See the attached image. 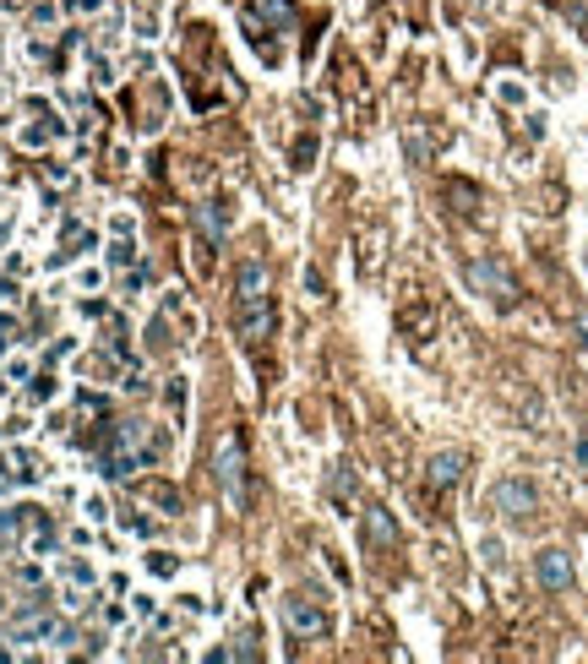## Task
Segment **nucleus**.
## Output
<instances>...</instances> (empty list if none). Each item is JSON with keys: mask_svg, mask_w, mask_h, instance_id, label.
I'll return each instance as SVG.
<instances>
[{"mask_svg": "<svg viewBox=\"0 0 588 664\" xmlns=\"http://www.w3.org/2000/svg\"><path fill=\"white\" fill-rule=\"evenodd\" d=\"M213 480H218L224 501H229L234 512H245V501H251V490H245V447H240V436H234V430H224V436H218V452H213Z\"/></svg>", "mask_w": 588, "mask_h": 664, "instance_id": "obj_1", "label": "nucleus"}, {"mask_svg": "<svg viewBox=\"0 0 588 664\" xmlns=\"http://www.w3.org/2000/svg\"><path fill=\"white\" fill-rule=\"evenodd\" d=\"M464 284H469L474 294H485L490 305H512V300H517V278L501 268L496 256H474L469 268H464Z\"/></svg>", "mask_w": 588, "mask_h": 664, "instance_id": "obj_2", "label": "nucleus"}, {"mask_svg": "<svg viewBox=\"0 0 588 664\" xmlns=\"http://www.w3.org/2000/svg\"><path fill=\"white\" fill-rule=\"evenodd\" d=\"M234 332L240 344H268L273 338V294H251V300H234Z\"/></svg>", "mask_w": 588, "mask_h": 664, "instance_id": "obj_3", "label": "nucleus"}, {"mask_svg": "<svg viewBox=\"0 0 588 664\" xmlns=\"http://www.w3.org/2000/svg\"><path fill=\"white\" fill-rule=\"evenodd\" d=\"M284 626L294 637H327V632H333V616H327L316 600H305V593H289V600H284Z\"/></svg>", "mask_w": 588, "mask_h": 664, "instance_id": "obj_4", "label": "nucleus"}, {"mask_svg": "<svg viewBox=\"0 0 588 664\" xmlns=\"http://www.w3.org/2000/svg\"><path fill=\"white\" fill-rule=\"evenodd\" d=\"M496 512L512 517V523H529V517L540 512V490H534L529 480H501V485H496Z\"/></svg>", "mask_w": 588, "mask_h": 664, "instance_id": "obj_5", "label": "nucleus"}, {"mask_svg": "<svg viewBox=\"0 0 588 664\" xmlns=\"http://www.w3.org/2000/svg\"><path fill=\"white\" fill-rule=\"evenodd\" d=\"M534 577H540L545 593H567V588H572V556L556 550V545L540 550V556H534Z\"/></svg>", "mask_w": 588, "mask_h": 664, "instance_id": "obj_6", "label": "nucleus"}, {"mask_svg": "<svg viewBox=\"0 0 588 664\" xmlns=\"http://www.w3.org/2000/svg\"><path fill=\"white\" fill-rule=\"evenodd\" d=\"M457 480H464V452H436L425 463V485L430 490H452Z\"/></svg>", "mask_w": 588, "mask_h": 664, "instance_id": "obj_7", "label": "nucleus"}, {"mask_svg": "<svg viewBox=\"0 0 588 664\" xmlns=\"http://www.w3.org/2000/svg\"><path fill=\"white\" fill-rule=\"evenodd\" d=\"M251 294H268V261H240V273H234V300H251Z\"/></svg>", "mask_w": 588, "mask_h": 664, "instance_id": "obj_8", "label": "nucleus"}, {"mask_svg": "<svg viewBox=\"0 0 588 664\" xmlns=\"http://www.w3.org/2000/svg\"><path fill=\"white\" fill-rule=\"evenodd\" d=\"M365 534H371L381 550H398V523H392L387 507H371V512H365Z\"/></svg>", "mask_w": 588, "mask_h": 664, "instance_id": "obj_9", "label": "nucleus"}, {"mask_svg": "<svg viewBox=\"0 0 588 664\" xmlns=\"http://www.w3.org/2000/svg\"><path fill=\"white\" fill-rule=\"evenodd\" d=\"M251 12H256V17H268L278 33L294 28V6H289V0H251Z\"/></svg>", "mask_w": 588, "mask_h": 664, "instance_id": "obj_10", "label": "nucleus"}, {"mask_svg": "<svg viewBox=\"0 0 588 664\" xmlns=\"http://www.w3.org/2000/svg\"><path fill=\"white\" fill-rule=\"evenodd\" d=\"M196 224L208 229V245H218V240H224V229H229V208H224V202H208V208H196Z\"/></svg>", "mask_w": 588, "mask_h": 664, "instance_id": "obj_11", "label": "nucleus"}, {"mask_svg": "<svg viewBox=\"0 0 588 664\" xmlns=\"http://www.w3.org/2000/svg\"><path fill=\"white\" fill-rule=\"evenodd\" d=\"M447 202H452V213H474L480 208V191L464 185V180H447Z\"/></svg>", "mask_w": 588, "mask_h": 664, "instance_id": "obj_12", "label": "nucleus"}, {"mask_svg": "<svg viewBox=\"0 0 588 664\" xmlns=\"http://www.w3.org/2000/svg\"><path fill=\"white\" fill-rule=\"evenodd\" d=\"M148 496H153V501H158V507H164V512H180V507H185V501H180V490H175V485H148Z\"/></svg>", "mask_w": 588, "mask_h": 664, "instance_id": "obj_13", "label": "nucleus"}, {"mask_svg": "<svg viewBox=\"0 0 588 664\" xmlns=\"http://www.w3.org/2000/svg\"><path fill=\"white\" fill-rule=\"evenodd\" d=\"M131 261H137V245H131V240H115V245H109V268H131Z\"/></svg>", "mask_w": 588, "mask_h": 664, "instance_id": "obj_14", "label": "nucleus"}, {"mask_svg": "<svg viewBox=\"0 0 588 664\" xmlns=\"http://www.w3.org/2000/svg\"><path fill=\"white\" fill-rule=\"evenodd\" d=\"M148 572H153V577H175V572H180V561H175V556H164V550H153V556H148Z\"/></svg>", "mask_w": 588, "mask_h": 664, "instance_id": "obj_15", "label": "nucleus"}, {"mask_svg": "<svg viewBox=\"0 0 588 664\" xmlns=\"http://www.w3.org/2000/svg\"><path fill=\"white\" fill-rule=\"evenodd\" d=\"M316 158V137H294V169H311Z\"/></svg>", "mask_w": 588, "mask_h": 664, "instance_id": "obj_16", "label": "nucleus"}, {"mask_svg": "<svg viewBox=\"0 0 588 664\" xmlns=\"http://www.w3.org/2000/svg\"><path fill=\"white\" fill-rule=\"evenodd\" d=\"M65 583L88 588V583H93V566H88V561H65Z\"/></svg>", "mask_w": 588, "mask_h": 664, "instance_id": "obj_17", "label": "nucleus"}, {"mask_svg": "<svg viewBox=\"0 0 588 664\" xmlns=\"http://www.w3.org/2000/svg\"><path fill=\"white\" fill-rule=\"evenodd\" d=\"M28 397H33V404H44V397H55V376H33Z\"/></svg>", "mask_w": 588, "mask_h": 664, "instance_id": "obj_18", "label": "nucleus"}, {"mask_svg": "<svg viewBox=\"0 0 588 664\" xmlns=\"http://www.w3.org/2000/svg\"><path fill=\"white\" fill-rule=\"evenodd\" d=\"M327 490H333V496H338V501H344V496H349V490H354V474H349V469H338V474H333V485H327Z\"/></svg>", "mask_w": 588, "mask_h": 664, "instance_id": "obj_19", "label": "nucleus"}, {"mask_svg": "<svg viewBox=\"0 0 588 664\" xmlns=\"http://www.w3.org/2000/svg\"><path fill=\"white\" fill-rule=\"evenodd\" d=\"M12 344H17V321L0 316V349H12Z\"/></svg>", "mask_w": 588, "mask_h": 664, "instance_id": "obj_20", "label": "nucleus"}, {"mask_svg": "<svg viewBox=\"0 0 588 664\" xmlns=\"http://www.w3.org/2000/svg\"><path fill=\"white\" fill-rule=\"evenodd\" d=\"M65 6H77V12H98L104 0H65Z\"/></svg>", "mask_w": 588, "mask_h": 664, "instance_id": "obj_21", "label": "nucleus"}, {"mask_svg": "<svg viewBox=\"0 0 588 664\" xmlns=\"http://www.w3.org/2000/svg\"><path fill=\"white\" fill-rule=\"evenodd\" d=\"M577 344L588 349V316H577Z\"/></svg>", "mask_w": 588, "mask_h": 664, "instance_id": "obj_22", "label": "nucleus"}, {"mask_svg": "<svg viewBox=\"0 0 588 664\" xmlns=\"http://www.w3.org/2000/svg\"><path fill=\"white\" fill-rule=\"evenodd\" d=\"M0 6H6V12H28V6H33V0H0Z\"/></svg>", "mask_w": 588, "mask_h": 664, "instance_id": "obj_23", "label": "nucleus"}, {"mask_svg": "<svg viewBox=\"0 0 588 664\" xmlns=\"http://www.w3.org/2000/svg\"><path fill=\"white\" fill-rule=\"evenodd\" d=\"M577 463H588V436H583V441H577Z\"/></svg>", "mask_w": 588, "mask_h": 664, "instance_id": "obj_24", "label": "nucleus"}, {"mask_svg": "<svg viewBox=\"0 0 588 664\" xmlns=\"http://www.w3.org/2000/svg\"><path fill=\"white\" fill-rule=\"evenodd\" d=\"M583 268H588V245H583Z\"/></svg>", "mask_w": 588, "mask_h": 664, "instance_id": "obj_25", "label": "nucleus"}, {"mask_svg": "<svg viewBox=\"0 0 588 664\" xmlns=\"http://www.w3.org/2000/svg\"><path fill=\"white\" fill-rule=\"evenodd\" d=\"M0 240H6V229H0Z\"/></svg>", "mask_w": 588, "mask_h": 664, "instance_id": "obj_26", "label": "nucleus"}, {"mask_svg": "<svg viewBox=\"0 0 588 664\" xmlns=\"http://www.w3.org/2000/svg\"><path fill=\"white\" fill-rule=\"evenodd\" d=\"M0 659H6V648H0Z\"/></svg>", "mask_w": 588, "mask_h": 664, "instance_id": "obj_27", "label": "nucleus"}]
</instances>
